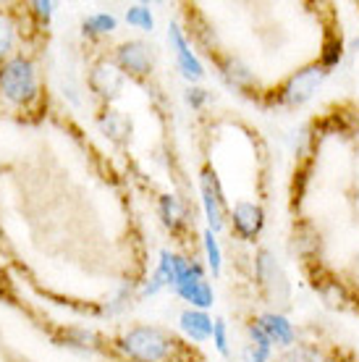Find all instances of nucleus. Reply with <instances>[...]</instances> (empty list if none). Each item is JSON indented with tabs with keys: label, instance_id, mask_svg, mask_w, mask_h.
I'll use <instances>...</instances> for the list:
<instances>
[{
	"label": "nucleus",
	"instance_id": "21",
	"mask_svg": "<svg viewBox=\"0 0 359 362\" xmlns=\"http://www.w3.org/2000/svg\"><path fill=\"white\" fill-rule=\"evenodd\" d=\"M341 58H343V42H341V37H336L331 42H325L323 55H320V66H323L325 71H328V69H336V66L341 64Z\"/></svg>",
	"mask_w": 359,
	"mask_h": 362
},
{
	"label": "nucleus",
	"instance_id": "19",
	"mask_svg": "<svg viewBox=\"0 0 359 362\" xmlns=\"http://www.w3.org/2000/svg\"><path fill=\"white\" fill-rule=\"evenodd\" d=\"M202 242H205V255H207V265H210V271L213 276H220V265H223V255H220V245H218L216 234L205 228V234H202Z\"/></svg>",
	"mask_w": 359,
	"mask_h": 362
},
{
	"label": "nucleus",
	"instance_id": "16",
	"mask_svg": "<svg viewBox=\"0 0 359 362\" xmlns=\"http://www.w3.org/2000/svg\"><path fill=\"white\" fill-rule=\"evenodd\" d=\"M63 341H66V346L81 349V352H95L100 344L98 334L90 331V328H69V331L63 334Z\"/></svg>",
	"mask_w": 359,
	"mask_h": 362
},
{
	"label": "nucleus",
	"instance_id": "13",
	"mask_svg": "<svg viewBox=\"0 0 359 362\" xmlns=\"http://www.w3.org/2000/svg\"><path fill=\"white\" fill-rule=\"evenodd\" d=\"M176 294H179L184 302H189L192 310H210L216 305V291H213V286H210L205 279L194 281V284H187V286H179Z\"/></svg>",
	"mask_w": 359,
	"mask_h": 362
},
{
	"label": "nucleus",
	"instance_id": "24",
	"mask_svg": "<svg viewBox=\"0 0 359 362\" xmlns=\"http://www.w3.org/2000/svg\"><path fill=\"white\" fill-rule=\"evenodd\" d=\"M11 47H13V24L6 16H0V58L8 55Z\"/></svg>",
	"mask_w": 359,
	"mask_h": 362
},
{
	"label": "nucleus",
	"instance_id": "8",
	"mask_svg": "<svg viewBox=\"0 0 359 362\" xmlns=\"http://www.w3.org/2000/svg\"><path fill=\"white\" fill-rule=\"evenodd\" d=\"M231 223H234V234L239 236V239L254 242V239L262 234V228H265V210H262L257 202L242 199V202L234 205Z\"/></svg>",
	"mask_w": 359,
	"mask_h": 362
},
{
	"label": "nucleus",
	"instance_id": "11",
	"mask_svg": "<svg viewBox=\"0 0 359 362\" xmlns=\"http://www.w3.org/2000/svg\"><path fill=\"white\" fill-rule=\"evenodd\" d=\"M179 328L192 341H207L213 339V317L205 310H184L179 315Z\"/></svg>",
	"mask_w": 359,
	"mask_h": 362
},
{
	"label": "nucleus",
	"instance_id": "18",
	"mask_svg": "<svg viewBox=\"0 0 359 362\" xmlns=\"http://www.w3.org/2000/svg\"><path fill=\"white\" fill-rule=\"evenodd\" d=\"M126 24H131V27L142 29V32H153L155 29V16L150 6H144V3H136L131 8L126 11Z\"/></svg>",
	"mask_w": 359,
	"mask_h": 362
},
{
	"label": "nucleus",
	"instance_id": "14",
	"mask_svg": "<svg viewBox=\"0 0 359 362\" xmlns=\"http://www.w3.org/2000/svg\"><path fill=\"white\" fill-rule=\"evenodd\" d=\"M158 213H160V221L165 228L171 231H179L181 226H187V208L179 202V197L173 194H163L160 202H158Z\"/></svg>",
	"mask_w": 359,
	"mask_h": 362
},
{
	"label": "nucleus",
	"instance_id": "9",
	"mask_svg": "<svg viewBox=\"0 0 359 362\" xmlns=\"http://www.w3.org/2000/svg\"><path fill=\"white\" fill-rule=\"evenodd\" d=\"M90 87L95 95H100L102 100H113L121 95L124 90V71L110 61H100L92 66L90 71Z\"/></svg>",
	"mask_w": 359,
	"mask_h": 362
},
{
	"label": "nucleus",
	"instance_id": "10",
	"mask_svg": "<svg viewBox=\"0 0 359 362\" xmlns=\"http://www.w3.org/2000/svg\"><path fill=\"white\" fill-rule=\"evenodd\" d=\"M257 323H260V328L268 334V339L276 346L291 349L294 341H297V331H294L291 320H288L283 313H262V315L257 317Z\"/></svg>",
	"mask_w": 359,
	"mask_h": 362
},
{
	"label": "nucleus",
	"instance_id": "26",
	"mask_svg": "<svg viewBox=\"0 0 359 362\" xmlns=\"http://www.w3.org/2000/svg\"><path fill=\"white\" fill-rule=\"evenodd\" d=\"M207 98H210V95H207V90H202V87H194V84H192V87H187V92H184V100H187L192 108H202V105L207 103Z\"/></svg>",
	"mask_w": 359,
	"mask_h": 362
},
{
	"label": "nucleus",
	"instance_id": "28",
	"mask_svg": "<svg viewBox=\"0 0 359 362\" xmlns=\"http://www.w3.org/2000/svg\"><path fill=\"white\" fill-rule=\"evenodd\" d=\"M163 286H168V284H165V281H163V276L158 271L153 273V279L147 281V284H144V297H153V294H158V291L163 289Z\"/></svg>",
	"mask_w": 359,
	"mask_h": 362
},
{
	"label": "nucleus",
	"instance_id": "23",
	"mask_svg": "<svg viewBox=\"0 0 359 362\" xmlns=\"http://www.w3.org/2000/svg\"><path fill=\"white\" fill-rule=\"evenodd\" d=\"M158 273L163 276V281L173 286L176 284V271H173V252L171 250H160V260H158Z\"/></svg>",
	"mask_w": 359,
	"mask_h": 362
},
{
	"label": "nucleus",
	"instance_id": "2",
	"mask_svg": "<svg viewBox=\"0 0 359 362\" xmlns=\"http://www.w3.org/2000/svg\"><path fill=\"white\" fill-rule=\"evenodd\" d=\"M0 92L13 105H27L37 95L35 64L24 55H13L0 66Z\"/></svg>",
	"mask_w": 359,
	"mask_h": 362
},
{
	"label": "nucleus",
	"instance_id": "1",
	"mask_svg": "<svg viewBox=\"0 0 359 362\" xmlns=\"http://www.w3.org/2000/svg\"><path fill=\"white\" fill-rule=\"evenodd\" d=\"M118 349L134 362H165L176 349V339L158 326H136L118 339Z\"/></svg>",
	"mask_w": 359,
	"mask_h": 362
},
{
	"label": "nucleus",
	"instance_id": "30",
	"mask_svg": "<svg viewBox=\"0 0 359 362\" xmlns=\"http://www.w3.org/2000/svg\"><path fill=\"white\" fill-rule=\"evenodd\" d=\"M351 50H359V37H354V40H351Z\"/></svg>",
	"mask_w": 359,
	"mask_h": 362
},
{
	"label": "nucleus",
	"instance_id": "12",
	"mask_svg": "<svg viewBox=\"0 0 359 362\" xmlns=\"http://www.w3.org/2000/svg\"><path fill=\"white\" fill-rule=\"evenodd\" d=\"M100 132L108 136L110 142H116V145H126L129 139H131V121L124 116V113H118V110H105L98 121Z\"/></svg>",
	"mask_w": 359,
	"mask_h": 362
},
{
	"label": "nucleus",
	"instance_id": "27",
	"mask_svg": "<svg viewBox=\"0 0 359 362\" xmlns=\"http://www.w3.org/2000/svg\"><path fill=\"white\" fill-rule=\"evenodd\" d=\"M270 352H273V349H265V346H257L249 341V344L244 346V360L247 362H268Z\"/></svg>",
	"mask_w": 359,
	"mask_h": 362
},
{
	"label": "nucleus",
	"instance_id": "6",
	"mask_svg": "<svg viewBox=\"0 0 359 362\" xmlns=\"http://www.w3.org/2000/svg\"><path fill=\"white\" fill-rule=\"evenodd\" d=\"M116 66L121 71L134 74V76H147L155 66L153 47L147 45V42H139V40H129L124 45H118Z\"/></svg>",
	"mask_w": 359,
	"mask_h": 362
},
{
	"label": "nucleus",
	"instance_id": "4",
	"mask_svg": "<svg viewBox=\"0 0 359 362\" xmlns=\"http://www.w3.org/2000/svg\"><path fill=\"white\" fill-rule=\"evenodd\" d=\"M328 76L320 64H310L305 66L302 71H297L294 76H288V82L283 84V90H281V103L288 105V108H299V105H305L312 100V95L317 92V87L323 84V79Z\"/></svg>",
	"mask_w": 359,
	"mask_h": 362
},
{
	"label": "nucleus",
	"instance_id": "5",
	"mask_svg": "<svg viewBox=\"0 0 359 362\" xmlns=\"http://www.w3.org/2000/svg\"><path fill=\"white\" fill-rule=\"evenodd\" d=\"M199 194H202L207 228L216 234L225 223V197H223V189H220V181H218L213 168H202V173H199Z\"/></svg>",
	"mask_w": 359,
	"mask_h": 362
},
{
	"label": "nucleus",
	"instance_id": "7",
	"mask_svg": "<svg viewBox=\"0 0 359 362\" xmlns=\"http://www.w3.org/2000/svg\"><path fill=\"white\" fill-rule=\"evenodd\" d=\"M168 42H171L173 50H176V66H179L181 76L192 84L202 82V79H205V66H202V61H199L197 55L192 53V47H189L187 37H184L179 24H171V27H168Z\"/></svg>",
	"mask_w": 359,
	"mask_h": 362
},
{
	"label": "nucleus",
	"instance_id": "17",
	"mask_svg": "<svg viewBox=\"0 0 359 362\" xmlns=\"http://www.w3.org/2000/svg\"><path fill=\"white\" fill-rule=\"evenodd\" d=\"M118 21L113 13H92V16L84 18V35L87 37H100V35H110V32H116Z\"/></svg>",
	"mask_w": 359,
	"mask_h": 362
},
{
	"label": "nucleus",
	"instance_id": "20",
	"mask_svg": "<svg viewBox=\"0 0 359 362\" xmlns=\"http://www.w3.org/2000/svg\"><path fill=\"white\" fill-rule=\"evenodd\" d=\"M281 362H328V357H325L317 346H291V349H286V354L281 357Z\"/></svg>",
	"mask_w": 359,
	"mask_h": 362
},
{
	"label": "nucleus",
	"instance_id": "25",
	"mask_svg": "<svg viewBox=\"0 0 359 362\" xmlns=\"http://www.w3.org/2000/svg\"><path fill=\"white\" fill-rule=\"evenodd\" d=\"M320 294H323V299L328 302V305H341L343 299H346V294H343V286L339 284V281H328Z\"/></svg>",
	"mask_w": 359,
	"mask_h": 362
},
{
	"label": "nucleus",
	"instance_id": "22",
	"mask_svg": "<svg viewBox=\"0 0 359 362\" xmlns=\"http://www.w3.org/2000/svg\"><path fill=\"white\" fill-rule=\"evenodd\" d=\"M213 344L223 357H228V326H225L223 317L213 320Z\"/></svg>",
	"mask_w": 359,
	"mask_h": 362
},
{
	"label": "nucleus",
	"instance_id": "15",
	"mask_svg": "<svg viewBox=\"0 0 359 362\" xmlns=\"http://www.w3.org/2000/svg\"><path fill=\"white\" fill-rule=\"evenodd\" d=\"M223 76L231 87H249L254 82L249 66L244 64V61H239V58H234V55H228L223 61Z\"/></svg>",
	"mask_w": 359,
	"mask_h": 362
},
{
	"label": "nucleus",
	"instance_id": "29",
	"mask_svg": "<svg viewBox=\"0 0 359 362\" xmlns=\"http://www.w3.org/2000/svg\"><path fill=\"white\" fill-rule=\"evenodd\" d=\"M53 8H55V3H50V0H37V3H32V11H35L42 21H47V18L53 16Z\"/></svg>",
	"mask_w": 359,
	"mask_h": 362
},
{
	"label": "nucleus",
	"instance_id": "3",
	"mask_svg": "<svg viewBox=\"0 0 359 362\" xmlns=\"http://www.w3.org/2000/svg\"><path fill=\"white\" fill-rule=\"evenodd\" d=\"M254 273H257V281H260L265 297L270 299V305H276V313L286 310L291 305V284H288V276L283 265L278 263V257L270 250H260L254 255Z\"/></svg>",
	"mask_w": 359,
	"mask_h": 362
}]
</instances>
